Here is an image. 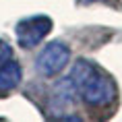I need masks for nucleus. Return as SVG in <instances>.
Segmentation results:
<instances>
[{"instance_id":"1","label":"nucleus","mask_w":122,"mask_h":122,"mask_svg":"<svg viewBox=\"0 0 122 122\" xmlns=\"http://www.w3.org/2000/svg\"><path fill=\"white\" fill-rule=\"evenodd\" d=\"M71 79L75 83V89L81 95L87 106L103 108L110 106L116 97V87L112 79L97 66H93L87 60H79L71 71Z\"/></svg>"},{"instance_id":"2","label":"nucleus","mask_w":122,"mask_h":122,"mask_svg":"<svg viewBox=\"0 0 122 122\" xmlns=\"http://www.w3.org/2000/svg\"><path fill=\"white\" fill-rule=\"evenodd\" d=\"M71 60V48L64 41H50L35 58V71L41 77H54Z\"/></svg>"},{"instance_id":"3","label":"nucleus","mask_w":122,"mask_h":122,"mask_svg":"<svg viewBox=\"0 0 122 122\" xmlns=\"http://www.w3.org/2000/svg\"><path fill=\"white\" fill-rule=\"evenodd\" d=\"M52 25H54L52 19L46 17V15H33V17L21 19L17 23V27H15L19 46L21 48H33V46H37L52 31Z\"/></svg>"},{"instance_id":"4","label":"nucleus","mask_w":122,"mask_h":122,"mask_svg":"<svg viewBox=\"0 0 122 122\" xmlns=\"http://www.w3.org/2000/svg\"><path fill=\"white\" fill-rule=\"evenodd\" d=\"M77 102V89H75V83L72 79H62L54 85V89L50 93V112L54 114H62L71 108L72 103Z\"/></svg>"},{"instance_id":"5","label":"nucleus","mask_w":122,"mask_h":122,"mask_svg":"<svg viewBox=\"0 0 122 122\" xmlns=\"http://www.w3.org/2000/svg\"><path fill=\"white\" fill-rule=\"evenodd\" d=\"M23 79V71L21 64L13 58H8L6 62L0 64V93H8L13 91Z\"/></svg>"},{"instance_id":"6","label":"nucleus","mask_w":122,"mask_h":122,"mask_svg":"<svg viewBox=\"0 0 122 122\" xmlns=\"http://www.w3.org/2000/svg\"><path fill=\"white\" fill-rule=\"evenodd\" d=\"M8 58H13V48H10L6 41H2V39H0V64H2V62H6Z\"/></svg>"}]
</instances>
